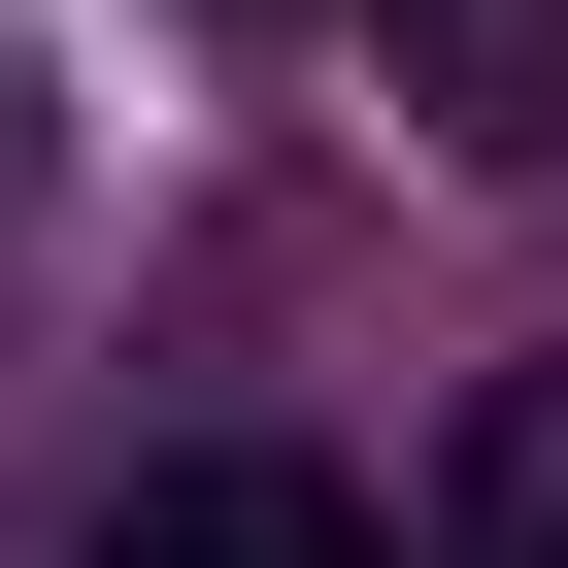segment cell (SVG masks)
Masks as SVG:
<instances>
[{"instance_id":"obj_1","label":"cell","mask_w":568,"mask_h":568,"mask_svg":"<svg viewBox=\"0 0 568 568\" xmlns=\"http://www.w3.org/2000/svg\"><path fill=\"white\" fill-rule=\"evenodd\" d=\"M68 568H402V535H368L335 468H267V435H201V468H134V501H101Z\"/></svg>"},{"instance_id":"obj_2","label":"cell","mask_w":568,"mask_h":568,"mask_svg":"<svg viewBox=\"0 0 568 568\" xmlns=\"http://www.w3.org/2000/svg\"><path fill=\"white\" fill-rule=\"evenodd\" d=\"M468 568H568V368L468 402Z\"/></svg>"}]
</instances>
